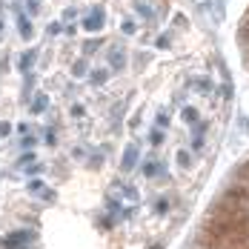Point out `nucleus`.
Returning <instances> with one entry per match:
<instances>
[{
	"mask_svg": "<svg viewBox=\"0 0 249 249\" xmlns=\"http://www.w3.org/2000/svg\"><path fill=\"white\" fill-rule=\"evenodd\" d=\"M232 86L186 0H0V249L77 186L106 249H160L212 169Z\"/></svg>",
	"mask_w": 249,
	"mask_h": 249,
	"instance_id": "nucleus-1",
	"label": "nucleus"
},
{
	"mask_svg": "<svg viewBox=\"0 0 249 249\" xmlns=\"http://www.w3.org/2000/svg\"><path fill=\"white\" fill-rule=\"evenodd\" d=\"M189 249H249V158H244L206 206Z\"/></svg>",
	"mask_w": 249,
	"mask_h": 249,
	"instance_id": "nucleus-2",
	"label": "nucleus"
},
{
	"mask_svg": "<svg viewBox=\"0 0 249 249\" xmlns=\"http://www.w3.org/2000/svg\"><path fill=\"white\" fill-rule=\"evenodd\" d=\"M238 49H241L244 63H247V69H249V6H247V12H244V18H241V26H238Z\"/></svg>",
	"mask_w": 249,
	"mask_h": 249,
	"instance_id": "nucleus-3",
	"label": "nucleus"
}]
</instances>
